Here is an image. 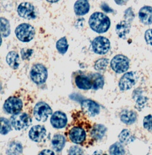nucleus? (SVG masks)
Returning a JSON list of instances; mask_svg holds the SVG:
<instances>
[{"label":"nucleus","mask_w":152,"mask_h":155,"mask_svg":"<svg viewBox=\"0 0 152 155\" xmlns=\"http://www.w3.org/2000/svg\"><path fill=\"white\" fill-rule=\"evenodd\" d=\"M143 127L149 131H152V115L145 116L143 119Z\"/></svg>","instance_id":"nucleus-33"},{"label":"nucleus","mask_w":152,"mask_h":155,"mask_svg":"<svg viewBox=\"0 0 152 155\" xmlns=\"http://www.w3.org/2000/svg\"><path fill=\"white\" fill-rule=\"evenodd\" d=\"M17 13L20 17L25 19L33 20L36 18L35 7L29 2H24L20 4L17 7Z\"/></svg>","instance_id":"nucleus-12"},{"label":"nucleus","mask_w":152,"mask_h":155,"mask_svg":"<svg viewBox=\"0 0 152 155\" xmlns=\"http://www.w3.org/2000/svg\"><path fill=\"white\" fill-rule=\"evenodd\" d=\"M66 143V138L61 134H55L51 141L53 149L57 152H61L64 149Z\"/></svg>","instance_id":"nucleus-22"},{"label":"nucleus","mask_w":152,"mask_h":155,"mask_svg":"<svg viewBox=\"0 0 152 155\" xmlns=\"http://www.w3.org/2000/svg\"><path fill=\"white\" fill-rule=\"evenodd\" d=\"M92 47L93 51L97 54H106L111 47V43L109 40L104 37H97L95 38L92 42Z\"/></svg>","instance_id":"nucleus-10"},{"label":"nucleus","mask_w":152,"mask_h":155,"mask_svg":"<svg viewBox=\"0 0 152 155\" xmlns=\"http://www.w3.org/2000/svg\"><path fill=\"white\" fill-rule=\"evenodd\" d=\"M144 39L148 45H152V29H148L144 34Z\"/></svg>","instance_id":"nucleus-36"},{"label":"nucleus","mask_w":152,"mask_h":155,"mask_svg":"<svg viewBox=\"0 0 152 155\" xmlns=\"http://www.w3.org/2000/svg\"><path fill=\"white\" fill-rule=\"evenodd\" d=\"M68 46L69 45L68 44V41L65 37L59 39L56 43L57 50L61 54H64L67 51Z\"/></svg>","instance_id":"nucleus-28"},{"label":"nucleus","mask_w":152,"mask_h":155,"mask_svg":"<svg viewBox=\"0 0 152 155\" xmlns=\"http://www.w3.org/2000/svg\"><path fill=\"white\" fill-rule=\"evenodd\" d=\"M74 10L76 15L84 16L90 10V4L87 0H77L74 4Z\"/></svg>","instance_id":"nucleus-20"},{"label":"nucleus","mask_w":152,"mask_h":155,"mask_svg":"<svg viewBox=\"0 0 152 155\" xmlns=\"http://www.w3.org/2000/svg\"><path fill=\"white\" fill-rule=\"evenodd\" d=\"M138 78V74L134 71L128 72L125 74L120 78L118 83V87L120 90L125 91L130 90L137 82Z\"/></svg>","instance_id":"nucleus-9"},{"label":"nucleus","mask_w":152,"mask_h":155,"mask_svg":"<svg viewBox=\"0 0 152 155\" xmlns=\"http://www.w3.org/2000/svg\"><path fill=\"white\" fill-rule=\"evenodd\" d=\"M69 155H83V150L78 146H72L68 150Z\"/></svg>","instance_id":"nucleus-34"},{"label":"nucleus","mask_w":152,"mask_h":155,"mask_svg":"<svg viewBox=\"0 0 152 155\" xmlns=\"http://www.w3.org/2000/svg\"><path fill=\"white\" fill-rule=\"evenodd\" d=\"M74 77L76 86L80 90H89L92 88V84L89 75H86L83 72H77Z\"/></svg>","instance_id":"nucleus-13"},{"label":"nucleus","mask_w":152,"mask_h":155,"mask_svg":"<svg viewBox=\"0 0 152 155\" xmlns=\"http://www.w3.org/2000/svg\"><path fill=\"white\" fill-rule=\"evenodd\" d=\"M10 120L12 127L17 131L27 130L32 123V117L26 112H20L13 115Z\"/></svg>","instance_id":"nucleus-4"},{"label":"nucleus","mask_w":152,"mask_h":155,"mask_svg":"<svg viewBox=\"0 0 152 155\" xmlns=\"http://www.w3.org/2000/svg\"><path fill=\"white\" fill-rule=\"evenodd\" d=\"M90 28L98 34H103L108 31L111 26L109 18L101 12L93 13L89 20Z\"/></svg>","instance_id":"nucleus-2"},{"label":"nucleus","mask_w":152,"mask_h":155,"mask_svg":"<svg viewBox=\"0 0 152 155\" xmlns=\"http://www.w3.org/2000/svg\"><path fill=\"white\" fill-rule=\"evenodd\" d=\"M15 34L19 41L23 42H28L34 38L35 29L28 23H21L16 28Z\"/></svg>","instance_id":"nucleus-5"},{"label":"nucleus","mask_w":152,"mask_h":155,"mask_svg":"<svg viewBox=\"0 0 152 155\" xmlns=\"http://www.w3.org/2000/svg\"><path fill=\"white\" fill-rule=\"evenodd\" d=\"M54 152H53L52 150H47V149H45L43 150H42L39 155H54Z\"/></svg>","instance_id":"nucleus-38"},{"label":"nucleus","mask_w":152,"mask_h":155,"mask_svg":"<svg viewBox=\"0 0 152 155\" xmlns=\"http://www.w3.org/2000/svg\"><path fill=\"white\" fill-rule=\"evenodd\" d=\"M68 119L67 115L61 111L54 113L51 117V125L56 129H62L67 125Z\"/></svg>","instance_id":"nucleus-15"},{"label":"nucleus","mask_w":152,"mask_h":155,"mask_svg":"<svg viewBox=\"0 0 152 155\" xmlns=\"http://www.w3.org/2000/svg\"><path fill=\"white\" fill-rule=\"evenodd\" d=\"M111 67L117 74L125 72L130 67V59L122 54L116 55L111 61Z\"/></svg>","instance_id":"nucleus-8"},{"label":"nucleus","mask_w":152,"mask_h":155,"mask_svg":"<svg viewBox=\"0 0 152 155\" xmlns=\"http://www.w3.org/2000/svg\"><path fill=\"white\" fill-rule=\"evenodd\" d=\"M12 125L10 122V120L7 118L1 117V130L0 133L2 135H6L10 133L11 130Z\"/></svg>","instance_id":"nucleus-30"},{"label":"nucleus","mask_w":152,"mask_h":155,"mask_svg":"<svg viewBox=\"0 0 152 155\" xmlns=\"http://www.w3.org/2000/svg\"><path fill=\"white\" fill-rule=\"evenodd\" d=\"M46 135V130L43 125H35L31 128L29 132L30 139L36 143H40Z\"/></svg>","instance_id":"nucleus-16"},{"label":"nucleus","mask_w":152,"mask_h":155,"mask_svg":"<svg viewBox=\"0 0 152 155\" xmlns=\"http://www.w3.org/2000/svg\"><path fill=\"white\" fill-rule=\"evenodd\" d=\"M109 152L111 155H124L125 151L122 143L116 142L111 145L109 149Z\"/></svg>","instance_id":"nucleus-29"},{"label":"nucleus","mask_w":152,"mask_h":155,"mask_svg":"<svg viewBox=\"0 0 152 155\" xmlns=\"http://www.w3.org/2000/svg\"><path fill=\"white\" fill-rule=\"evenodd\" d=\"M21 94L17 93L8 97L4 102L3 109L7 114L15 115L20 113L24 107V101Z\"/></svg>","instance_id":"nucleus-3"},{"label":"nucleus","mask_w":152,"mask_h":155,"mask_svg":"<svg viewBox=\"0 0 152 155\" xmlns=\"http://www.w3.org/2000/svg\"><path fill=\"white\" fill-rule=\"evenodd\" d=\"M119 141L124 144H128L135 140V136H133L131 132L127 129L123 130L118 136Z\"/></svg>","instance_id":"nucleus-25"},{"label":"nucleus","mask_w":152,"mask_h":155,"mask_svg":"<svg viewBox=\"0 0 152 155\" xmlns=\"http://www.w3.org/2000/svg\"><path fill=\"white\" fill-rule=\"evenodd\" d=\"M107 131V128L102 125L94 124L91 130V136L95 142L98 141L103 138Z\"/></svg>","instance_id":"nucleus-19"},{"label":"nucleus","mask_w":152,"mask_h":155,"mask_svg":"<svg viewBox=\"0 0 152 155\" xmlns=\"http://www.w3.org/2000/svg\"><path fill=\"white\" fill-rule=\"evenodd\" d=\"M81 110L89 117H94L99 114L100 106L95 101L90 99L84 100L81 103Z\"/></svg>","instance_id":"nucleus-11"},{"label":"nucleus","mask_w":152,"mask_h":155,"mask_svg":"<svg viewBox=\"0 0 152 155\" xmlns=\"http://www.w3.org/2000/svg\"><path fill=\"white\" fill-rule=\"evenodd\" d=\"M120 119L126 125H132L137 120V114L133 110L124 109L121 112Z\"/></svg>","instance_id":"nucleus-21"},{"label":"nucleus","mask_w":152,"mask_h":155,"mask_svg":"<svg viewBox=\"0 0 152 155\" xmlns=\"http://www.w3.org/2000/svg\"><path fill=\"white\" fill-rule=\"evenodd\" d=\"M133 98L135 102V108L141 111L148 101V97L144 95V91L141 88H137L133 93Z\"/></svg>","instance_id":"nucleus-14"},{"label":"nucleus","mask_w":152,"mask_h":155,"mask_svg":"<svg viewBox=\"0 0 152 155\" xmlns=\"http://www.w3.org/2000/svg\"><path fill=\"white\" fill-rule=\"evenodd\" d=\"M1 34L2 37H7L11 32L10 22L4 18H1Z\"/></svg>","instance_id":"nucleus-27"},{"label":"nucleus","mask_w":152,"mask_h":155,"mask_svg":"<svg viewBox=\"0 0 152 155\" xmlns=\"http://www.w3.org/2000/svg\"><path fill=\"white\" fill-rule=\"evenodd\" d=\"M101 8L106 13H112L113 12V10L112 8H111L106 4L104 3L103 4L101 5L100 6Z\"/></svg>","instance_id":"nucleus-37"},{"label":"nucleus","mask_w":152,"mask_h":155,"mask_svg":"<svg viewBox=\"0 0 152 155\" xmlns=\"http://www.w3.org/2000/svg\"><path fill=\"white\" fill-rule=\"evenodd\" d=\"M6 61L12 69H18L20 66V57L18 53L14 51L9 52L6 57Z\"/></svg>","instance_id":"nucleus-24"},{"label":"nucleus","mask_w":152,"mask_h":155,"mask_svg":"<svg viewBox=\"0 0 152 155\" xmlns=\"http://www.w3.org/2000/svg\"><path fill=\"white\" fill-rule=\"evenodd\" d=\"M128 0H114L115 3L119 5H124L126 4Z\"/></svg>","instance_id":"nucleus-39"},{"label":"nucleus","mask_w":152,"mask_h":155,"mask_svg":"<svg viewBox=\"0 0 152 155\" xmlns=\"http://www.w3.org/2000/svg\"><path fill=\"white\" fill-rule=\"evenodd\" d=\"M131 28V25L130 21L127 20L121 21L116 26V34L120 38L125 39L130 32Z\"/></svg>","instance_id":"nucleus-17"},{"label":"nucleus","mask_w":152,"mask_h":155,"mask_svg":"<svg viewBox=\"0 0 152 155\" xmlns=\"http://www.w3.org/2000/svg\"><path fill=\"white\" fill-rule=\"evenodd\" d=\"M109 64V59L101 58L96 61L94 64L95 70L97 71H105Z\"/></svg>","instance_id":"nucleus-31"},{"label":"nucleus","mask_w":152,"mask_h":155,"mask_svg":"<svg viewBox=\"0 0 152 155\" xmlns=\"http://www.w3.org/2000/svg\"><path fill=\"white\" fill-rule=\"evenodd\" d=\"M81 111H74L72 114L73 120L67 126L65 136L71 142L83 147L92 146L95 141L91 136L92 128L90 120Z\"/></svg>","instance_id":"nucleus-1"},{"label":"nucleus","mask_w":152,"mask_h":155,"mask_svg":"<svg viewBox=\"0 0 152 155\" xmlns=\"http://www.w3.org/2000/svg\"><path fill=\"white\" fill-rule=\"evenodd\" d=\"M21 58L23 60H27L30 58L33 53V50L30 48H22L20 51Z\"/></svg>","instance_id":"nucleus-32"},{"label":"nucleus","mask_w":152,"mask_h":155,"mask_svg":"<svg viewBox=\"0 0 152 155\" xmlns=\"http://www.w3.org/2000/svg\"><path fill=\"white\" fill-rule=\"evenodd\" d=\"M48 2H51V3H55L58 2L59 0H46Z\"/></svg>","instance_id":"nucleus-40"},{"label":"nucleus","mask_w":152,"mask_h":155,"mask_svg":"<svg viewBox=\"0 0 152 155\" xmlns=\"http://www.w3.org/2000/svg\"><path fill=\"white\" fill-rule=\"evenodd\" d=\"M92 84V88L94 90L102 89L105 84L103 77L99 73H92L89 74Z\"/></svg>","instance_id":"nucleus-23"},{"label":"nucleus","mask_w":152,"mask_h":155,"mask_svg":"<svg viewBox=\"0 0 152 155\" xmlns=\"http://www.w3.org/2000/svg\"><path fill=\"white\" fill-rule=\"evenodd\" d=\"M23 152V147L20 143L11 142L7 147V154L8 155H19Z\"/></svg>","instance_id":"nucleus-26"},{"label":"nucleus","mask_w":152,"mask_h":155,"mask_svg":"<svg viewBox=\"0 0 152 155\" xmlns=\"http://www.w3.org/2000/svg\"><path fill=\"white\" fill-rule=\"evenodd\" d=\"M124 18L128 21H132L134 19V14L131 8H128L124 12Z\"/></svg>","instance_id":"nucleus-35"},{"label":"nucleus","mask_w":152,"mask_h":155,"mask_svg":"<svg viewBox=\"0 0 152 155\" xmlns=\"http://www.w3.org/2000/svg\"><path fill=\"white\" fill-rule=\"evenodd\" d=\"M52 115V110L45 102L39 101L33 109V116L39 122H45L49 116Z\"/></svg>","instance_id":"nucleus-7"},{"label":"nucleus","mask_w":152,"mask_h":155,"mask_svg":"<svg viewBox=\"0 0 152 155\" xmlns=\"http://www.w3.org/2000/svg\"><path fill=\"white\" fill-rule=\"evenodd\" d=\"M138 17L143 24L145 25H151L152 23V7L150 6L143 7L138 12Z\"/></svg>","instance_id":"nucleus-18"},{"label":"nucleus","mask_w":152,"mask_h":155,"mask_svg":"<svg viewBox=\"0 0 152 155\" xmlns=\"http://www.w3.org/2000/svg\"><path fill=\"white\" fill-rule=\"evenodd\" d=\"M48 75V72L46 68L40 63L34 64L30 71V76L32 81L37 85L44 84Z\"/></svg>","instance_id":"nucleus-6"}]
</instances>
